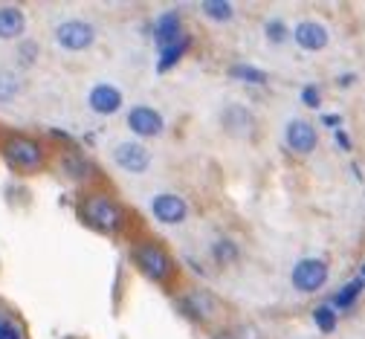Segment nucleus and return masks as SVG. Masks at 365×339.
<instances>
[{
    "label": "nucleus",
    "mask_w": 365,
    "mask_h": 339,
    "mask_svg": "<svg viewBox=\"0 0 365 339\" xmlns=\"http://www.w3.org/2000/svg\"><path fill=\"white\" fill-rule=\"evenodd\" d=\"M81 218L90 229L96 232H105V235H113L122 229V206L119 201H113L110 195H90L81 201Z\"/></svg>",
    "instance_id": "nucleus-1"
},
{
    "label": "nucleus",
    "mask_w": 365,
    "mask_h": 339,
    "mask_svg": "<svg viewBox=\"0 0 365 339\" xmlns=\"http://www.w3.org/2000/svg\"><path fill=\"white\" fill-rule=\"evenodd\" d=\"M130 258H133L136 270H140L145 278L157 281V284H168L171 275H174V261H171V255H168L160 244H154V241H140V244H133Z\"/></svg>",
    "instance_id": "nucleus-2"
},
{
    "label": "nucleus",
    "mask_w": 365,
    "mask_h": 339,
    "mask_svg": "<svg viewBox=\"0 0 365 339\" xmlns=\"http://www.w3.org/2000/svg\"><path fill=\"white\" fill-rule=\"evenodd\" d=\"M53 38L58 44V50L64 53H84L96 44V26L84 18H67L56 26Z\"/></svg>",
    "instance_id": "nucleus-3"
},
{
    "label": "nucleus",
    "mask_w": 365,
    "mask_h": 339,
    "mask_svg": "<svg viewBox=\"0 0 365 339\" xmlns=\"http://www.w3.org/2000/svg\"><path fill=\"white\" fill-rule=\"evenodd\" d=\"M4 160L21 174H32L43 168V148L29 136H12L4 145Z\"/></svg>",
    "instance_id": "nucleus-4"
},
{
    "label": "nucleus",
    "mask_w": 365,
    "mask_h": 339,
    "mask_svg": "<svg viewBox=\"0 0 365 339\" xmlns=\"http://www.w3.org/2000/svg\"><path fill=\"white\" fill-rule=\"evenodd\" d=\"M110 160H113V166H116L119 171H125V174H145V171L154 166L151 148H148V145H143L140 139H125V142H119L116 148H113V154H110Z\"/></svg>",
    "instance_id": "nucleus-5"
},
{
    "label": "nucleus",
    "mask_w": 365,
    "mask_h": 339,
    "mask_svg": "<svg viewBox=\"0 0 365 339\" xmlns=\"http://www.w3.org/2000/svg\"><path fill=\"white\" fill-rule=\"evenodd\" d=\"M125 125H128V131L133 136H140V139H154V136H160L165 131L163 113L157 108H151V105H133V108H128Z\"/></svg>",
    "instance_id": "nucleus-6"
},
{
    "label": "nucleus",
    "mask_w": 365,
    "mask_h": 339,
    "mask_svg": "<svg viewBox=\"0 0 365 339\" xmlns=\"http://www.w3.org/2000/svg\"><path fill=\"white\" fill-rule=\"evenodd\" d=\"M328 264L322 258H302L293 273H290V281L299 293H316V290H322L328 284Z\"/></svg>",
    "instance_id": "nucleus-7"
},
{
    "label": "nucleus",
    "mask_w": 365,
    "mask_h": 339,
    "mask_svg": "<svg viewBox=\"0 0 365 339\" xmlns=\"http://www.w3.org/2000/svg\"><path fill=\"white\" fill-rule=\"evenodd\" d=\"M148 212L165 223V226H177L189 218V203L182 201L180 195H174V191H163V195H154L151 203H148Z\"/></svg>",
    "instance_id": "nucleus-8"
},
{
    "label": "nucleus",
    "mask_w": 365,
    "mask_h": 339,
    "mask_svg": "<svg viewBox=\"0 0 365 339\" xmlns=\"http://www.w3.org/2000/svg\"><path fill=\"white\" fill-rule=\"evenodd\" d=\"M122 105H125V96L110 81H99V84L90 87V93H87V108L93 113H99V116H113V113L122 111Z\"/></svg>",
    "instance_id": "nucleus-9"
},
{
    "label": "nucleus",
    "mask_w": 365,
    "mask_h": 339,
    "mask_svg": "<svg viewBox=\"0 0 365 339\" xmlns=\"http://www.w3.org/2000/svg\"><path fill=\"white\" fill-rule=\"evenodd\" d=\"M284 142H287V148L293 154H313L316 151V145H319V136H316V128L304 119H290L287 128H284Z\"/></svg>",
    "instance_id": "nucleus-10"
},
{
    "label": "nucleus",
    "mask_w": 365,
    "mask_h": 339,
    "mask_svg": "<svg viewBox=\"0 0 365 339\" xmlns=\"http://www.w3.org/2000/svg\"><path fill=\"white\" fill-rule=\"evenodd\" d=\"M182 38H189L186 32H182V21L177 12H163L157 21H154V44L157 50L165 53L171 50V46H177Z\"/></svg>",
    "instance_id": "nucleus-11"
},
{
    "label": "nucleus",
    "mask_w": 365,
    "mask_h": 339,
    "mask_svg": "<svg viewBox=\"0 0 365 339\" xmlns=\"http://www.w3.org/2000/svg\"><path fill=\"white\" fill-rule=\"evenodd\" d=\"M293 41L302 46L304 53H319V50L328 46V29H325V24L307 18V21H299L293 26Z\"/></svg>",
    "instance_id": "nucleus-12"
},
{
    "label": "nucleus",
    "mask_w": 365,
    "mask_h": 339,
    "mask_svg": "<svg viewBox=\"0 0 365 339\" xmlns=\"http://www.w3.org/2000/svg\"><path fill=\"white\" fill-rule=\"evenodd\" d=\"M182 310H186L192 319H197V322H206V319H212L215 316V310H217V302H215V296H209V293H203V290H192L189 296H182Z\"/></svg>",
    "instance_id": "nucleus-13"
},
{
    "label": "nucleus",
    "mask_w": 365,
    "mask_h": 339,
    "mask_svg": "<svg viewBox=\"0 0 365 339\" xmlns=\"http://www.w3.org/2000/svg\"><path fill=\"white\" fill-rule=\"evenodd\" d=\"M26 32V15L21 6H0V41H18Z\"/></svg>",
    "instance_id": "nucleus-14"
},
{
    "label": "nucleus",
    "mask_w": 365,
    "mask_h": 339,
    "mask_svg": "<svg viewBox=\"0 0 365 339\" xmlns=\"http://www.w3.org/2000/svg\"><path fill=\"white\" fill-rule=\"evenodd\" d=\"M58 166H61V171L70 177V180H76V183H84V180H90L93 177V163H90V157H84L81 151H67V154H61L58 157Z\"/></svg>",
    "instance_id": "nucleus-15"
},
{
    "label": "nucleus",
    "mask_w": 365,
    "mask_h": 339,
    "mask_svg": "<svg viewBox=\"0 0 365 339\" xmlns=\"http://www.w3.org/2000/svg\"><path fill=\"white\" fill-rule=\"evenodd\" d=\"M220 125L230 131V133H235V136H244V133H252L255 119H252V111H250V108H244V105H230V108H223Z\"/></svg>",
    "instance_id": "nucleus-16"
},
{
    "label": "nucleus",
    "mask_w": 365,
    "mask_h": 339,
    "mask_svg": "<svg viewBox=\"0 0 365 339\" xmlns=\"http://www.w3.org/2000/svg\"><path fill=\"white\" fill-rule=\"evenodd\" d=\"M362 290H365V278L359 275V278H351L348 284H342L336 293H334V299L328 302L334 310H348L359 296H362Z\"/></svg>",
    "instance_id": "nucleus-17"
},
{
    "label": "nucleus",
    "mask_w": 365,
    "mask_h": 339,
    "mask_svg": "<svg viewBox=\"0 0 365 339\" xmlns=\"http://www.w3.org/2000/svg\"><path fill=\"white\" fill-rule=\"evenodd\" d=\"M212 258L220 267H230V264H235L241 258V250H238V244H235L232 238H217L215 244H212Z\"/></svg>",
    "instance_id": "nucleus-18"
},
{
    "label": "nucleus",
    "mask_w": 365,
    "mask_h": 339,
    "mask_svg": "<svg viewBox=\"0 0 365 339\" xmlns=\"http://www.w3.org/2000/svg\"><path fill=\"white\" fill-rule=\"evenodd\" d=\"M21 90H24V81H21L18 73H12V70H0V102H12V99H18Z\"/></svg>",
    "instance_id": "nucleus-19"
},
{
    "label": "nucleus",
    "mask_w": 365,
    "mask_h": 339,
    "mask_svg": "<svg viewBox=\"0 0 365 339\" xmlns=\"http://www.w3.org/2000/svg\"><path fill=\"white\" fill-rule=\"evenodd\" d=\"M200 12L215 24H226V21H232V15H235L232 4H226V0H206V4H200Z\"/></svg>",
    "instance_id": "nucleus-20"
},
{
    "label": "nucleus",
    "mask_w": 365,
    "mask_h": 339,
    "mask_svg": "<svg viewBox=\"0 0 365 339\" xmlns=\"http://www.w3.org/2000/svg\"><path fill=\"white\" fill-rule=\"evenodd\" d=\"M189 44H192V38H182L177 46H171V50H165V53H160V73H168L182 56H186V50H189Z\"/></svg>",
    "instance_id": "nucleus-21"
},
{
    "label": "nucleus",
    "mask_w": 365,
    "mask_h": 339,
    "mask_svg": "<svg viewBox=\"0 0 365 339\" xmlns=\"http://www.w3.org/2000/svg\"><path fill=\"white\" fill-rule=\"evenodd\" d=\"M313 322L319 325V330H322V333H331L339 319H336V310H334L331 305H319V308L313 310Z\"/></svg>",
    "instance_id": "nucleus-22"
},
{
    "label": "nucleus",
    "mask_w": 365,
    "mask_h": 339,
    "mask_svg": "<svg viewBox=\"0 0 365 339\" xmlns=\"http://www.w3.org/2000/svg\"><path fill=\"white\" fill-rule=\"evenodd\" d=\"M264 35H267V41H269V44H284V41L290 38V29H287V24H284V21L269 18V21L264 24Z\"/></svg>",
    "instance_id": "nucleus-23"
},
{
    "label": "nucleus",
    "mask_w": 365,
    "mask_h": 339,
    "mask_svg": "<svg viewBox=\"0 0 365 339\" xmlns=\"http://www.w3.org/2000/svg\"><path fill=\"white\" fill-rule=\"evenodd\" d=\"M232 76L241 79V81H252V84H264L267 81V73L258 70V67H252V64H235L232 67Z\"/></svg>",
    "instance_id": "nucleus-24"
},
{
    "label": "nucleus",
    "mask_w": 365,
    "mask_h": 339,
    "mask_svg": "<svg viewBox=\"0 0 365 339\" xmlns=\"http://www.w3.org/2000/svg\"><path fill=\"white\" fill-rule=\"evenodd\" d=\"M302 105L310 108V111H316L319 105H322V96H319V87H316V84H307V87L302 90Z\"/></svg>",
    "instance_id": "nucleus-25"
},
{
    "label": "nucleus",
    "mask_w": 365,
    "mask_h": 339,
    "mask_svg": "<svg viewBox=\"0 0 365 339\" xmlns=\"http://www.w3.org/2000/svg\"><path fill=\"white\" fill-rule=\"evenodd\" d=\"M0 339H24V336H21V330L15 328V322H9V319L0 316Z\"/></svg>",
    "instance_id": "nucleus-26"
},
{
    "label": "nucleus",
    "mask_w": 365,
    "mask_h": 339,
    "mask_svg": "<svg viewBox=\"0 0 365 339\" xmlns=\"http://www.w3.org/2000/svg\"><path fill=\"white\" fill-rule=\"evenodd\" d=\"M322 122H325L328 128H336V125H342V116H339V113H325Z\"/></svg>",
    "instance_id": "nucleus-27"
},
{
    "label": "nucleus",
    "mask_w": 365,
    "mask_h": 339,
    "mask_svg": "<svg viewBox=\"0 0 365 339\" xmlns=\"http://www.w3.org/2000/svg\"><path fill=\"white\" fill-rule=\"evenodd\" d=\"M336 145H342V148H351V142H348V133L336 131Z\"/></svg>",
    "instance_id": "nucleus-28"
},
{
    "label": "nucleus",
    "mask_w": 365,
    "mask_h": 339,
    "mask_svg": "<svg viewBox=\"0 0 365 339\" xmlns=\"http://www.w3.org/2000/svg\"><path fill=\"white\" fill-rule=\"evenodd\" d=\"M215 339H235L232 333H220V336H215Z\"/></svg>",
    "instance_id": "nucleus-29"
},
{
    "label": "nucleus",
    "mask_w": 365,
    "mask_h": 339,
    "mask_svg": "<svg viewBox=\"0 0 365 339\" xmlns=\"http://www.w3.org/2000/svg\"><path fill=\"white\" fill-rule=\"evenodd\" d=\"M359 275H362V278H365V264H362V273H359Z\"/></svg>",
    "instance_id": "nucleus-30"
}]
</instances>
